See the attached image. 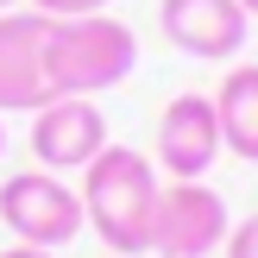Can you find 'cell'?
Here are the masks:
<instances>
[{"label":"cell","mask_w":258,"mask_h":258,"mask_svg":"<svg viewBox=\"0 0 258 258\" xmlns=\"http://www.w3.org/2000/svg\"><path fill=\"white\" fill-rule=\"evenodd\" d=\"M0 258H57V252H44V246H19V239H13V246L0 252Z\"/></svg>","instance_id":"12"},{"label":"cell","mask_w":258,"mask_h":258,"mask_svg":"<svg viewBox=\"0 0 258 258\" xmlns=\"http://www.w3.org/2000/svg\"><path fill=\"white\" fill-rule=\"evenodd\" d=\"M214 120H221V151L258 164V63L227 70V82L214 88Z\"/></svg>","instance_id":"9"},{"label":"cell","mask_w":258,"mask_h":258,"mask_svg":"<svg viewBox=\"0 0 258 258\" xmlns=\"http://www.w3.org/2000/svg\"><path fill=\"white\" fill-rule=\"evenodd\" d=\"M107 258H120V252H107ZM133 258H151V252H133Z\"/></svg>","instance_id":"16"},{"label":"cell","mask_w":258,"mask_h":258,"mask_svg":"<svg viewBox=\"0 0 258 258\" xmlns=\"http://www.w3.org/2000/svg\"><path fill=\"white\" fill-rule=\"evenodd\" d=\"M25 7L44 19H88V13H107L113 0H25Z\"/></svg>","instance_id":"10"},{"label":"cell","mask_w":258,"mask_h":258,"mask_svg":"<svg viewBox=\"0 0 258 258\" xmlns=\"http://www.w3.org/2000/svg\"><path fill=\"white\" fill-rule=\"evenodd\" d=\"M44 32L50 19L32 7L0 13V113H38L44 101H57L44 70Z\"/></svg>","instance_id":"6"},{"label":"cell","mask_w":258,"mask_h":258,"mask_svg":"<svg viewBox=\"0 0 258 258\" xmlns=\"http://www.w3.org/2000/svg\"><path fill=\"white\" fill-rule=\"evenodd\" d=\"M227 258H258V208L239 227H227Z\"/></svg>","instance_id":"11"},{"label":"cell","mask_w":258,"mask_h":258,"mask_svg":"<svg viewBox=\"0 0 258 258\" xmlns=\"http://www.w3.org/2000/svg\"><path fill=\"white\" fill-rule=\"evenodd\" d=\"M158 164L133 145H107L95 164L82 170V227L101 239L107 252L133 258V252H151V221H158Z\"/></svg>","instance_id":"1"},{"label":"cell","mask_w":258,"mask_h":258,"mask_svg":"<svg viewBox=\"0 0 258 258\" xmlns=\"http://www.w3.org/2000/svg\"><path fill=\"white\" fill-rule=\"evenodd\" d=\"M227 202L202 176H170L158 189V221H151V258H208L227 246Z\"/></svg>","instance_id":"4"},{"label":"cell","mask_w":258,"mask_h":258,"mask_svg":"<svg viewBox=\"0 0 258 258\" xmlns=\"http://www.w3.org/2000/svg\"><path fill=\"white\" fill-rule=\"evenodd\" d=\"M139 63V38L113 13H88V19H50L44 32V70L57 95H101L120 88Z\"/></svg>","instance_id":"2"},{"label":"cell","mask_w":258,"mask_h":258,"mask_svg":"<svg viewBox=\"0 0 258 258\" xmlns=\"http://www.w3.org/2000/svg\"><path fill=\"white\" fill-rule=\"evenodd\" d=\"M0 227H7L19 246H70L82 233V196L63 183L57 170H19L0 183Z\"/></svg>","instance_id":"3"},{"label":"cell","mask_w":258,"mask_h":258,"mask_svg":"<svg viewBox=\"0 0 258 258\" xmlns=\"http://www.w3.org/2000/svg\"><path fill=\"white\" fill-rule=\"evenodd\" d=\"M107 113L95 107V95H57L32 113V158L38 170H88L107 151Z\"/></svg>","instance_id":"5"},{"label":"cell","mask_w":258,"mask_h":258,"mask_svg":"<svg viewBox=\"0 0 258 258\" xmlns=\"http://www.w3.org/2000/svg\"><path fill=\"white\" fill-rule=\"evenodd\" d=\"M239 7H246V19H258V0H239Z\"/></svg>","instance_id":"14"},{"label":"cell","mask_w":258,"mask_h":258,"mask_svg":"<svg viewBox=\"0 0 258 258\" xmlns=\"http://www.w3.org/2000/svg\"><path fill=\"white\" fill-rule=\"evenodd\" d=\"M221 158V120H214V95H176L158 113V170L164 176H208Z\"/></svg>","instance_id":"8"},{"label":"cell","mask_w":258,"mask_h":258,"mask_svg":"<svg viewBox=\"0 0 258 258\" xmlns=\"http://www.w3.org/2000/svg\"><path fill=\"white\" fill-rule=\"evenodd\" d=\"M158 25L170 38V50H183L196 63H227L252 38V19L239 0H158Z\"/></svg>","instance_id":"7"},{"label":"cell","mask_w":258,"mask_h":258,"mask_svg":"<svg viewBox=\"0 0 258 258\" xmlns=\"http://www.w3.org/2000/svg\"><path fill=\"white\" fill-rule=\"evenodd\" d=\"M0 158H7V113H0Z\"/></svg>","instance_id":"13"},{"label":"cell","mask_w":258,"mask_h":258,"mask_svg":"<svg viewBox=\"0 0 258 258\" xmlns=\"http://www.w3.org/2000/svg\"><path fill=\"white\" fill-rule=\"evenodd\" d=\"M13 7H19V0H0V13H13Z\"/></svg>","instance_id":"15"}]
</instances>
